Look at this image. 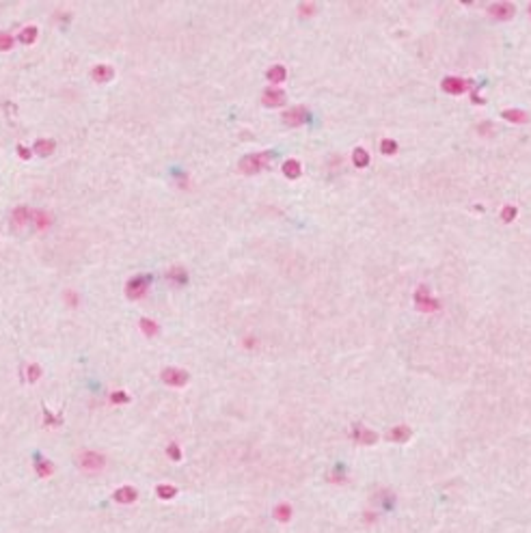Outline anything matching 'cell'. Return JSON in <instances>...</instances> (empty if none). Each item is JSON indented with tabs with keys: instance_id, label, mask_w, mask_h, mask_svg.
Instances as JSON below:
<instances>
[{
	"instance_id": "1",
	"label": "cell",
	"mask_w": 531,
	"mask_h": 533,
	"mask_svg": "<svg viewBox=\"0 0 531 533\" xmlns=\"http://www.w3.org/2000/svg\"><path fill=\"white\" fill-rule=\"evenodd\" d=\"M76 464H78L80 471H85V473H102L104 466H106V456L99 454V451L85 449L76 456Z\"/></svg>"
},
{
	"instance_id": "2",
	"label": "cell",
	"mask_w": 531,
	"mask_h": 533,
	"mask_svg": "<svg viewBox=\"0 0 531 533\" xmlns=\"http://www.w3.org/2000/svg\"><path fill=\"white\" fill-rule=\"evenodd\" d=\"M272 153L270 151H259V153H249L240 160V171L244 175H257L259 171H263L270 164Z\"/></svg>"
},
{
	"instance_id": "3",
	"label": "cell",
	"mask_w": 531,
	"mask_h": 533,
	"mask_svg": "<svg viewBox=\"0 0 531 533\" xmlns=\"http://www.w3.org/2000/svg\"><path fill=\"white\" fill-rule=\"evenodd\" d=\"M151 285V274H136L125 283V296L130 300H141Z\"/></svg>"
},
{
	"instance_id": "4",
	"label": "cell",
	"mask_w": 531,
	"mask_h": 533,
	"mask_svg": "<svg viewBox=\"0 0 531 533\" xmlns=\"http://www.w3.org/2000/svg\"><path fill=\"white\" fill-rule=\"evenodd\" d=\"M160 378H162V382H164V384L175 386V388L186 386L188 380H190L188 372H184V369H179V367H167V369H162Z\"/></svg>"
},
{
	"instance_id": "5",
	"label": "cell",
	"mask_w": 531,
	"mask_h": 533,
	"mask_svg": "<svg viewBox=\"0 0 531 533\" xmlns=\"http://www.w3.org/2000/svg\"><path fill=\"white\" fill-rule=\"evenodd\" d=\"M415 304H417V309L423 311V313H432V311L438 309V302L434 300L432 294H430L426 287H419L415 292Z\"/></svg>"
},
{
	"instance_id": "6",
	"label": "cell",
	"mask_w": 531,
	"mask_h": 533,
	"mask_svg": "<svg viewBox=\"0 0 531 533\" xmlns=\"http://www.w3.org/2000/svg\"><path fill=\"white\" fill-rule=\"evenodd\" d=\"M307 119H309V113H307L305 106H294V108H289V110L283 113V121H285V125H289V128H298V125H303Z\"/></svg>"
},
{
	"instance_id": "7",
	"label": "cell",
	"mask_w": 531,
	"mask_h": 533,
	"mask_svg": "<svg viewBox=\"0 0 531 533\" xmlns=\"http://www.w3.org/2000/svg\"><path fill=\"white\" fill-rule=\"evenodd\" d=\"M514 5L512 3H492L490 9H488V13L490 17H494V20H499V22H508L514 17Z\"/></svg>"
},
{
	"instance_id": "8",
	"label": "cell",
	"mask_w": 531,
	"mask_h": 533,
	"mask_svg": "<svg viewBox=\"0 0 531 533\" xmlns=\"http://www.w3.org/2000/svg\"><path fill=\"white\" fill-rule=\"evenodd\" d=\"M352 438L359 442V445H374V442L378 440V434L374 430L361 426V423H354V426H352Z\"/></svg>"
},
{
	"instance_id": "9",
	"label": "cell",
	"mask_w": 531,
	"mask_h": 533,
	"mask_svg": "<svg viewBox=\"0 0 531 533\" xmlns=\"http://www.w3.org/2000/svg\"><path fill=\"white\" fill-rule=\"evenodd\" d=\"M285 91H281V89L277 87H272V89H266V91L261 93V104L263 106H268V108H279L285 104Z\"/></svg>"
},
{
	"instance_id": "10",
	"label": "cell",
	"mask_w": 531,
	"mask_h": 533,
	"mask_svg": "<svg viewBox=\"0 0 531 533\" xmlns=\"http://www.w3.org/2000/svg\"><path fill=\"white\" fill-rule=\"evenodd\" d=\"M441 89L445 93H452V95H462L466 89H469V85L464 82L462 78H458V76H449V78H445L443 82H441Z\"/></svg>"
},
{
	"instance_id": "11",
	"label": "cell",
	"mask_w": 531,
	"mask_h": 533,
	"mask_svg": "<svg viewBox=\"0 0 531 533\" xmlns=\"http://www.w3.org/2000/svg\"><path fill=\"white\" fill-rule=\"evenodd\" d=\"M113 499L117 503L127 505V503H134L136 499H139V492H136V488H132V486H121V488H117V490H115Z\"/></svg>"
},
{
	"instance_id": "12",
	"label": "cell",
	"mask_w": 531,
	"mask_h": 533,
	"mask_svg": "<svg viewBox=\"0 0 531 533\" xmlns=\"http://www.w3.org/2000/svg\"><path fill=\"white\" fill-rule=\"evenodd\" d=\"M33 220V210H29V207H15V210L11 212V222L15 225V227H24V225H29Z\"/></svg>"
},
{
	"instance_id": "13",
	"label": "cell",
	"mask_w": 531,
	"mask_h": 533,
	"mask_svg": "<svg viewBox=\"0 0 531 533\" xmlns=\"http://www.w3.org/2000/svg\"><path fill=\"white\" fill-rule=\"evenodd\" d=\"M410 436H413V430L408 426H395V428H391L389 434H387V438L391 442H406V440H410Z\"/></svg>"
},
{
	"instance_id": "14",
	"label": "cell",
	"mask_w": 531,
	"mask_h": 533,
	"mask_svg": "<svg viewBox=\"0 0 531 533\" xmlns=\"http://www.w3.org/2000/svg\"><path fill=\"white\" fill-rule=\"evenodd\" d=\"M91 78H93L95 82H108V80L115 78V69L111 65H95L91 69Z\"/></svg>"
},
{
	"instance_id": "15",
	"label": "cell",
	"mask_w": 531,
	"mask_h": 533,
	"mask_svg": "<svg viewBox=\"0 0 531 533\" xmlns=\"http://www.w3.org/2000/svg\"><path fill=\"white\" fill-rule=\"evenodd\" d=\"M33 222H35V227H37V231H45V229H50V225H52V216L43 210H33Z\"/></svg>"
},
{
	"instance_id": "16",
	"label": "cell",
	"mask_w": 531,
	"mask_h": 533,
	"mask_svg": "<svg viewBox=\"0 0 531 533\" xmlns=\"http://www.w3.org/2000/svg\"><path fill=\"white\" fill-rule=\"evenodd\" d=\"M283 175L287 179H298L303 175V166H300L298 160H285L283 162Z\"/></svg>"
},
{
	"instance_id": "17",
	"label": "cell",
	"mask_w": 531,
	"mask_h": 533,
	"mask_svg": "<svg viewBox=\"0 0 531 533\" xmlns=\"http://www.w3.org/2000/svg\"><path fill=\"white\" fill-rule=\"evenodd\" d=\"M503 119L510 121V123H527L529 121V115L525 110H518V108H510V110H503Z\"/></svg>"
},
{
	"instance_id": "18",
	"label": "cell",
	"mask_w": 531,
	"mask_h": 533,
	"mask_svg": "<svg viewBox=\"0 0 531 533\" xmlns=\"http://www.w3.org/2000/svg\"><path fill=\"white\" fill-rule=\"evenodd\" d=\"M35 471H37L39 477H50L54 473V464L41 456H35Z\"/></svg>"
},
{
	"instance_id": "19",
	"label": "cell",
	"mask_w": 531,
	"mask_h": 533,
	"mask_svg": "<svg viewBox=\"0 0 531 533\" xmlns=\"http://www.w3.org/2000/svg\"><path fill=\"white\" fill-rule=\"evenodd\" d=\"M266 78H268L270 82L279 85V82H283V80L287 78V69L283 67V65H272L268 71H266Z\"/></svg>"
},
{
	"instance_id": "20",
	"label": "cell",
	"mask_w": 531,
	"mask_h": 533,
	"mask_svg": "<svg viewBox=\"0 0 531 533\" xmlns=\"http://www.w3.org/2000/svg\"><path fill=\"white\" fill-rule=\"evenodd\" d=\"M167 278L173 283H177V285H184V283H188V272L181 266H173L167 272Z\"/></svg>"
},
{
	"instance_id": "21",
	"label": "cell",
	"mask_w": 531,
	"mask_h": 533,
	"mask_svg": "<svg viewBox=\"0 0 531 533\" xmlns=\"http://www.w3.org/2000/svg\"><path fill=\"white\" fill-rule=\"evenodd\" d=\"M57 149V143H54L52 138H39L37 143H35V151L39 153V156H50V153Z\"/></svg>"
},
{
	"instance_id": "22",
	"label": "cell",
	"mask_w": 531,
	"mask_h": 533,
	"mask_svg": "<svg viewBox=\"0 0 531 533\" xmlns=\"http://www.w3.org/2000/svg\"><path fill=\"white\" fill-rule=\"evenodd\" d=\"M291 514H294V510H291L289 503H279L277 508H274V518H277L279 522H289Z\"/></svg>"
},
{
	"instance_id": "23",
	"label": "cell",
	"mask_w": 531,
	"mask_h": 533,
	"mask_svg": "<svg viewBox=\"0 0 531 533\" xmlns=\"http://www.w3.org/2000/svg\"><path fill=\"white\" fill-rule=\"evenodd\" d=\"M352 162H354V166H359V169H365L369 164V153L365 151L363 147H356L352 151Z\"/></svg>"
},
{
	"instance_id": "24",
	"label": "cell",
	"mask_w": 531,
	"mask_h": 533,
	"mask_svg": "<svg viewBox=\"0 0 531 533\" xmlns=\"http://www.w3.org/2000/svg\"><path fill=\"white\" fill-rule=\"evenodd\" d=\"M139 326H141V330H143L147 337H155V335L160 332L158 322H153V320H149V318H143V320L139 322Z\"/></svg>"
},
{
	"instance_id": "25",
	"label": "cell",
	"mask_w": 531,
	"mask_h": 533,
	"mask_svg": "<svg viewBox=\"0 0 531 533\" xmlns=\"http://www.w3.org/2000/svg\"><path fill=\"white\" fill-rule=\"evenodd\" d=\"M37 35H39L37 26H26V29L20 33V41L29 46V43H35V41H37Z\"/></svg>"
},
{
	"instance_id": "26",
	"label": "cell",
	"mask_w": 531,
	"mask_h": 533,
	"mask_svg": "<svg viewBox=\"0 0 531 533\" xmlns=\"http://www.w3.org/2000/svg\"><path fill=\"white\" fill-rule=\"evenodd\" d=\"M155 492H158L160 499H173V496L177 494V488L171 486V484H160L158 488H155Z\"/></svg>"
},
{
	"instance_id": "27",
	"label": "cell",
	"mask_w": 531,
	"mask_h": 533,
	"mask_svg": "<svg viewBox=\"0 0 531 533\" xmlns=\"http://www.w3.org/2000/svg\"><path fill=\"white\" fill-rule=\"evenodd\" d=\"M41 378V367L37 363H31L29 367H26V380L29 382H37Z\"/></svg>"
},
{
	"instance_id": "28",
	"label": "cell",
	"mask_w": 531,
	"mask_h": 533,
	"mask_svg": "<svg viewBox=\"0 0 531 533\" xmlns=\"http://www.w3.org/2000/svg\"><path fill=\"white\" fill-rule=\"evenodd\" d=\"M380 151L384 153V156H393V153H397V143L391 141V138H384L380 143Z\"/></svg>"
},
{
	"instance_id": "29",
	"label": "cell",
	"mask_w": 531,
	"mask_h": 533,
	"mask_svg": "<svg viewBox=\"0 0 531 533\" xmlns=\"http://www.w3.org/2000/svg\"><path fill=\"white\" fill-rule=\"evenodd\" d=\"M516 216H518V210H516L514 205H506V207L501 210V220H503V222H512V220L516 218Z\"/></svg>"
},
{
	"instance_id": "30",
	"label": "cell",
	"mask_w": 531,
	"mask_h": 533,
	"mask_svg": "<svg viewBox=\"0 0 531 533\" xmlns=\"http://www.w3.org/2000/svg\"><path fill=\"white\" fill-rule=\"evenodd\" d=\"M15 39L9 33H0V50H11Z\"/></svg>"
},
{
	"instance_id": "31",
	"label": "cell",
	"mask_w": 531,
	"mask_h": 533,
	"mask_svg": "<svg viewBox=\"0 0 531 533\" xmlns=\"http://www.w3.org/2000/svg\"><path fill=\"white\" fill-rule=\"evenodd\" d=\"M167 456L171 460H175V462H177V460H181V449H179L177 442H171V445L167 447Z\"/></svg>"
},
{
	"instance_id": "32",
	"label": "cell",
	"mask_w": 531,
	"mask_h": 533,
	"mask_svg": "<svg viewBox=\"0 0 531 533\" xmlns=\"http://www.w3.org/2000/svg\"><path fill=\"white\" fill-rule=\"evenodd\" d=\"M111 402L113 404H127L130 402V395L125 391H115V393H111Z\"/></svg>"
},
{
	"instance_id": "33",
	"label": "cell",
	"mask_w": 531,
	"mask_h": 533,
	"mask_svg": "<svg viewBox=\"0 0 531 533\" xmlns=\"http://www.w3.org/2000/svg\"><path fill=\"white\" fill-rule=\"evenodd\" d=\"M298 13L300 15H313L315 13V5L313 3H300V7H298Z\"/></svg>"
},
{
	"instance_id": "34",
	"label": "cell",
	"mask_w": 531,
	"mask_h": 533,
	"mask_svg": "<svg viewBox=\"0 0 531 533\" xmlns=\"http://www.w3.org/2000/svg\"><path fill=\"white\" fill-rule=\"evenodd\" d=\"M43 419H45L48 426H59V423H61V417H52L50 410H43Z\"/></svg>"
},
{
	"instance_id": "35",
	"label": "cell",
	"mask_w": 531,
	"mask_h": 533,
	"mask_svg": "<svg viewBox=\"0 0 531 533\" xmlns=\"http://www.w3.org/2000/svg\"><path fill=\"white\" fill-rule=\"evenodd\" d=\"M17 156H20L22 160H31V156H33V151H31L29 147H24V145H20V147H17Z\"/></svg>"
},
{
	"instance_id": "36",
	"label": "cell",
	"mask_w": 531,
	"mask_h": 533,
	"mask_svg": "<svg viewBox=\"0 0 531 533\" xmlns=\"http://www.w3.org/2000/svg\"><path fill=\"white\" fill-rule=\"evenodd\" d=\"M63 296H65V300H67V302H69L71 306H76V304H78V300H76V298H78V296H76V292H71V290H67L65 294H63Z\"/></svg>"
},
{
	"instance_id": "37",
	"label": "cell",
	"mask_w": 531,
	"mask_h": 533,
	"mask_svg": "<svg viewBox=\"0 0 531 533\" xmlns=\"http://www.w3.org/2000/svg\"><path fill=\"white\" fill-rule=\"evenodd\" d=\"M363 520H365V522H374V520H376V514L367 512V514H365V516H363Z\"/></svg>"
},
{
	"instance_id": "38",
	"label": "cell",
	"mask_w": 531,
	"mask_h": 533,
	"mask_svg": "<svg viewBox=\"0 0 531 533\" xmlns=\"http://www.w3.org/2000/svg\"><path fill=\"white\" fill-rule=\"evenodd\" d=\"M529 15H531V5H529Z\"/></svg>"
}]
</instances>
